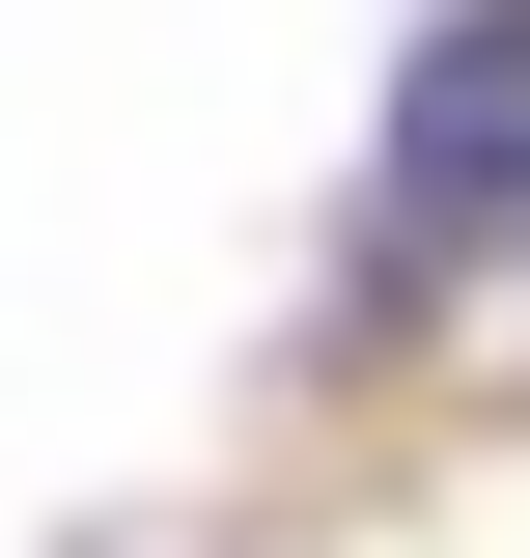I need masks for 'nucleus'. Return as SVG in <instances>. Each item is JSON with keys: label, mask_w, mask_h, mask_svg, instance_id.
Returning <instances> with one entry per match:
<instances>
[{"label": "nucleus", "mask_w": 530, "mask_h": 558, "mask_svg": "<svg viewBox=\"0 0 530 558\" xmlns=\"http://www.w3.org/2000/svg\"><path fill=\"white\" fill-rule=\"evenodd\" d=\"M392 223L419 252H530V0H447L392 84Z\"/></svg>", "instance_id": "obj_1"}]
</instances>
